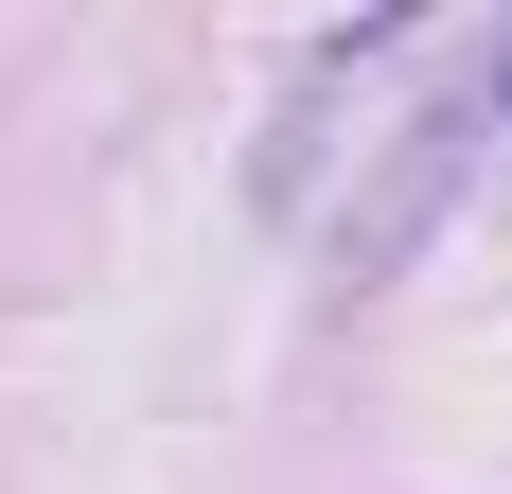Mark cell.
Instances as JSON below:
<instances>
[{
    "label": "cell",
    "instance_id": "cell-1",
    "mask_svg": "<svg viewBox=\"0 0 512 494\" xmlns=\"http://www.w3.org/2000/svg\"><path fill=\"white\" fill-rule=\"evenodd\" d=\"M477 142H495V89H477V53H460V71H442V89H424L407 124H389V159H371V195L336 212V247H318V265H336V300H389V283L424 265V230L460 212Z\"/></svg>",
    "mask_w": 512,
    "mask_h": 494
},
{
    "label": "cell",
    "instance_id": "cell-2",
    "mask_svg": "<svg viewBox=\"0 0 512 494\" xmlns=\"http://www.w3.org/2000/svg\"><path fill=\"white\" fill-rule=\"evenodd\" d=\"M477 89H495V142H512V53H477Z\"/></svg>",
    "mask_w": 512,
    "mask_h": 494
}]
</instances>
